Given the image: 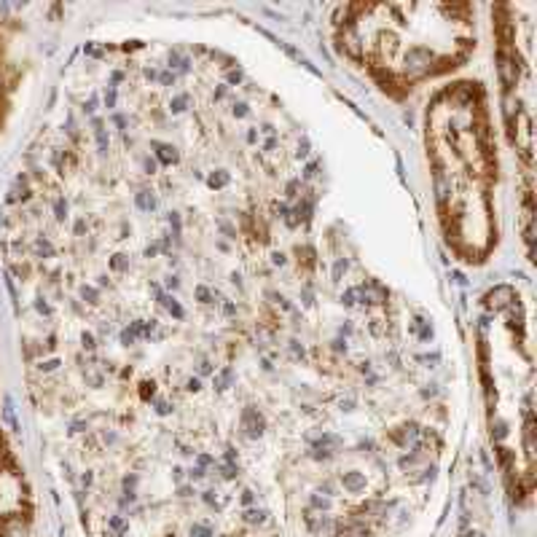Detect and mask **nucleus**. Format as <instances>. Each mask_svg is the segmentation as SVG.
I'll use <instances>...</instances> for the list:
<instances>
[{
  "instance_id": "nucleus-1",
  "label": "nucleus",
  "mask_w": 537,
  "mask_h": 537,
  "mask_svg": "<svg viewBox=\"0 0 537 537\" xmlns=\"http://www.w3.org/2000/svg\"><path fill=\"white\" fill-rule=\"evenodd\" d=\"M430 62H433V54L427 49H411L408 57H406V70L419 75V73H424V70L430 67Z\"/></svg>"
},
{
  "instance_id": "nucleus-2",
  "label": "nucleus",
  "mask_w": 537,
  "mask_h": 537,
  "mask_svg": "<svg viewBox=\"0 0 537 537\" xmlns=\"http://www.w3.org/2000/svg\"><path fill=\"white\" fill-rule=\"evenodd\" d=\"M245 427H247V433H250L253 438H255V435H261L263 433V416L255 408H247L245 411Z\"/></svg>"
},
{
  "instance_id": "nucleus-3",
  "label": "nucleus",
  "mask_w": 537,
  "mask_h": 537,
  "mask_svg": "<svg viewBox=\"0 0 537 537\" xmlns=\"http://www.w3.org/2000/svg\"><path fill=\"white\" fill-rule=\"evenodd\" d=\"M500 78H502V83L505 86H513V83H516V65H513V62L505 57V54H500Z\"/></svg>"
},
{
  "instance_id": "nucleus-4",
  "label": "nucleus",
  "mask_w": 537,
  "mask_h": 537,
  "mask_svg": "<svg viewBox=\"0 0 537 537\" xmlns=\"http://www.w3.org/2000/svg\"><path fill=\"white\" fill-rule=\"evenodd\" d=\"M508 301H513V293H510V287H497L494 293H489V306H494V309H502V306H508Z\"/></svg>"
},
{
  "instance_id": "nucleus-5",
  "label": "nucleus",
  "mask_w": 537,
  "mask_h": 537,
  "mask_svg": "<svg viewBox=\"0 0 537 537\" xmlns=\"http://www.w3.org/2000/svg\"><path fill=\"white\" fill-rule=\"evenodd\" d=\"M156 153H159V159L164 161V164H172V161H177V153H175V148H172V145L156 143Z\"/></svg>"
},
{
  "instance_id": "nucleus-6",
  "label": "nucleus",
  "mask_w": 537,
  "mask_h": 537,
  "mask_svg": "<svg viewBox=\"0 0 537 537\" xmlns=\"http://www.w3.org/2000/svg\"><path fill=\"white\" fill-rule=\"evenodd\" d=\"M137 207L140 209H153L156 207V196H153L151 191H140L137 193Z\"/></svg>"
},
{
  "instance_id": "nucleus-7",
  "label": "nucleus",
  "mask_w": 537,
  "mask_h": 537,
  "mask_svg": "<svg viewBox=\"0 0 537 537\" xmlns=\"http://www.w3.org/2000/svg\"><path fill=\"white\" fill-rule=\"evenodd\" d=\"M161 303H164V306L169 309V314H175L177 320H183V309H180V303H177L172 295H161Z\"/></svg>"
},
{
  "instance_id": "nucleus-8",
  "label": "nucleus",
  "mask_w": 537,
  "mask_h": 537,
  "mask_svg": "<svg viewBox=\"0 0 537 537\" xmlns=\"http://www.w3.org/2000/svg\"><path fill=\"white\" fill-rule=\"evenodd\" d=\"M344 486L352 489V492H355V489H360L363 486V476H357V473H347V476H344Z\"/></svg>"
},
{
  "instance_id": "nucleus-9",
  "label": "nucleus",
  "mask_w": 537,
  "mask_h": 537,
  "mask_svg": "<svg viewBox=\"0 0 537 537\" xmlns=\"http://www.w3.org/2000/svg\"><path fill=\"white\" fill-rule=\"evenodd\" d=\"M229 381H231V368H226V371H221L215 376V387H218V390H226V387H229Z\"/></svg>"
},
{
  "instance_id": "nucleus-10",
  "label": "nucleus",
  "mask_w": 537,
  "mask_h": 537,
  "mask_svg": "<svg viewBox=\"0 0 537 537\" xmlns=\"http://www.w3.org/2000/svg\"><path fill=\"white\" fill-rule=\"evenodd\" d=\"M229 183V175L226 172H215L212 177H209V185H212V188H221V185H226Z\"/></svg>"
},
{
  "instance_id": "nucleus-11",
  "label": "nucleus",
  "mask_w": 537,
  "mask_h": 537,
  "mask_svg": "<svg viewBox=\"0 0 537 537\" xmlns=\"http://www.w3.org/2000/svg\"><path fill=\"white\" fill-rule=\"evenodd\" d=\"M196 298L201 303H209V290H207V287H196Z\"/></svg>"
},
{
  "instance_id": "nucleus-12",
  "label": "nucleus",
  "mask_w": 537,
  "mask_h": 537,
  "mask_svg": "<svg viewBox=\"0 0 537 537\" xmlns=\"http://www.w3.org/2000/svg\"><path fill=\"white\" fill-rule=\"evenodd\" d=\"M344 271H347V261H339L336 269H333V279H339L341 274H344Z\"/></svg>"
},
{
  "instance_id": "nucleus-13",
  "label": "nucleus",
  "mask_w": 537,
  "mask_h": 537,
  "mask_svg": "<svg viewBox=\"0 0 537 537\" xmlns=\"http://www.w3.org/2000/svg\"><path fill=\"white\" fill-rule=\"evenodd\" d=\"M183 108H185V94H183V97H177L175 102H172V113H180Z\"/></svg>"
},
{
  "instance_id": "nucleus-14",
  "label": "nucleus",
  "mask_w": 537,
  "mask_h": 537,
  "mask_svg": "<svg viewBox=\"0 0 537 537\" xmlns=\"http://www.w3.org/2000/svg\"><path fill=\"white\" fill-rule=\"evenodd\" d=\"M143 398H153V381H143Z\"/></svg>"
},
{
  "instance_id": "nucleus-15",
  "label": "nucleus",
  "mask_w": 537,
  "mask_h": 537,
  "mask_svg": "<svg viewBox=\"0 0 537 537\" xmlns=\"http://www.w3.org/2000/svg\"><path fill=\"white\" fill-rule=\"evenodd\" d=\"M169 223H172L175 231H180V218H177V212H169Z\"/></svg>"
},
{
  "instance_id": "nucleus-16",
  "label": "nucleus",
  "mask_w": 537,
  "mask_h": 537,
  "mask_svg": "<svg viewBox=\"0 0 537 537\" xmlns=\"http://www.w3.org/2000/svg\"><path fill=\"white\" fill-rule=\"evenodd\" d=\"M191 534H196V537H209V532H207V529H201V526H193Z\"/></svg>"
},
{
  "instance_id": "nucleus-17",
  "label": "nucleus",
  "mask_w": 537,
  "mask_h": 537,
  "mask_svg": "<svg viewBox=\"0 0 537 537\" xmlns=\"http://www.w3.org/2000/svg\"><path fill=\"white\" fill-rule=\"evenodd\" d=\"M83 347H86V349H91V347H94V339H91L89 333H83Z\"/></svg>"
},
{
  "instance_id": "nucleus-18",
  "label": "nucleus",
  "mask_w": 537,
  "mask_h": 537,
  "mask_svg": "<svg viewBox=\"0 0 537 537\" xmlns=\"http://www.w3.org/2000/svg\"><path fill=\"white\" fill-rule=\"evenodd\" d=\"M185 387H188L191 392H196L199 390V379H188V384H185Z\"/></svg>"
},
{
  "instance_id": "nucleus-19",
  "label": "nucleus",
  "mask_w": 537,
  "mask_h": 537,
  "mask_svg": "<svg viewBox=\"0 0 537 537\" xmlns=\"http://www.w3.org/2000/svg\"><path fill=\"white\" fill-rule=\"evenodd\" d=\"M81 293H83V298H91V301H94V295H97L94 290H91V287H83Z\"/></svg>"
},
{
  "instance_id": "nucleus-20",
  "label": "nucleus",
  "mask_w": 537,
  "mask_h": 537,
  "mask_svg": "<svg viewBox=\"0 0 537 537\" xmlns=\"http://www.w3.org/2000/svg\"><path fill=\"white\" fill-rule=\"evenodd\" d=\"M234 113H237V116H247V105H242V102H239V105L234 108Z\"/></svg>"
},
{
  "instance_id": "nucleus-21",
  "label": "nucleus",
  "mask_w": 537,
  "mask_h": 537,
  "mask_svg": "<svg viewBox=\"0 0 537 537\" xmlns=\"http://www.w3.org/2000/svg\"><path fill=\"white\" fill-rule=\"evenodd\" d=\"M295 188H298V180H293L290 185H287V196H295Z\"/></svg>"
},
{
  "instance_id": "nucleus-22",
  "label": "nucleus",
  "mask_w": 537,
  "mask_h": 537,
  "mask_svg": "<svg viewBox=\"0 0 537 537\" xmlns=\"http://www.w3.org/2000/svg\"><path fill=\"white\" fill-rule=\"evenodd\" d=\"M145 169H148V172H156V161L145 159Z\"/></svg>"
},
{
  "instance_id": "nucleus-23",
  "label": "nucleus",
  "mask_w": 537,
  "mask_h": 537,
  "mask_svg": "<svg viewBox=\"0 0 537 537\" xmlns=\"http://www.w3.org/2000/svg\"><path fill=\"white\" fill-rule=\"evenodd\" d=\"M271 258H274V263H279V266H282V263H285V255H282V253H274V255H271Z\"/></svg>"
},
{
  "instance_id": "nucleus-24",
  "label": "nucleus",
  "mask_w": 537,
  "mask_h": 537,
  "mask_svg": "<svg viewBox=\"0 0 537 537\" xmlns=\"http://www.w3.org/2000/svg\"><path fill=\"white\" fill-rule=\"evenodd\" d=\"M239 78H242V73H239V70H237V73H231V75H229V81H231V83H239Z\"/></svg>"
},
{
  "instance_id": "nucleus-25",
  "label": "nucleus",
  "mask_w": 537,
  "mask_h": 537,
  "mask_svg": "<svg viewBox=\"0 0 537 537\" xmlns=\"http://www.w3.org/2000/svg\"><path fill=\"white\" fill-rule=\"evenodd\" d=\"M209 371H212V368H209V363H207V360L199 365V373H209Z\"/></svg>"
},
{
  "instance_id": "nucleus-26",
  "label": "nucleus",
  "mask_w": 537,
  "mask_h": 537,
  "mask_svg": "<svg viewBox=\"0 0 537 537\" xmlns=\"http://www.w3.org/2000/svg\"><path fill=\"white\" fill-rule=\"evenodd\" d=\"M156 250H159V247H156V245H151V247H148V250H145V255H148V258H151V255H156Z\"/></svg>"
},
{
  "instance_id": "nucleus-27",
  "label": "nucleus",
  "mask_w": 537,
  "mask_h": 537,
  "mask_svg": "<svg viewBox=\"0 0 537 537\" xmlns=\"http://www.w3.org/2000/svg\"><path fill=\"white\" fill-rule=\"evenodd\" d=\"M172 78H175V75H169V73H164V75H161V83H172Z\"/></svg>"
},
{
  "instance_id": "nucleus-28",
  "label": "nucleus",
  "mask_w": 537,
  "mask_h": 537,
  "mask_svg": "<svg viewBox=\"0 0 537 537\" xmlns=\"http://www.w3.org/2000/svg\"><path fill=\"white\" fill-rule=\"evenodd\" d=\"M159 414H169V406H167V403H159Z\"/></svg>"
}]
</instances>
